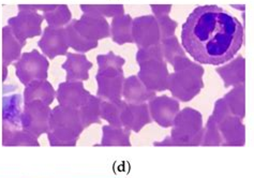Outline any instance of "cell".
I'll use <instances>...</instances> for the list:
<instances>
[{
	"label": "cell",
	"instance_id": "obj_13",
	"mask_svg": "<svg viewBox=\"0 0 254 178\" xmlns=\"http://www.w3.org/2000/svg\"><path fill=\"white\" fill-rule=\"evenodd\" d=\"M83 128L81 116H79L77 109L65 108L63 105H59V107L51 112L48 131L63 130L79 135Z\"/></svg>",
	"mask_w": 254,
	"mask_h": 178
},
{
	"label": "cell",
	"instance_id": "obj_16",
	"mask_svg": "<svg viewBox=\"0 0 254 178\" xmlns=\"http://www.w3.org/2000/svg\"><path fill=\"white\" fill-rule=\"evenodd\" d=\"M150 113L148 104L146 103H128L126 102L122 113V124L127 129H132L138 132L145 124L149 123Z\"/></svg>",
	"mask_w": 254,
	"mask_h": 178
},
{
	"label": "cell",
	"instance_id": "obj_5",
	"mask_svg": "<svg viewBox=\"0 0 254 178\" xmlns=\"http://www.w3.org/2000/svg\"><path fill=\"white\" fill-rule=\"evenodd\" d=\"M203 120L199 112L191 108L179 111L173 122L172 141L177 145H196L203 134Z\"/></svg>",
	"mask_w": 254,
	"mask_h": 178
},
{
	"label": "cell",
	"instance_id": "obj_30",
	"mask_svg": "<svg viewBox=\"0 0 254 178\" xmlns=\"http://www.w3.org/2000/svg\"><path fill=\"white\" fill-rule=\"evenodd\" d=\"M160 46H161L164 60L171 64H173V62L175 61L177 58L186 56L185 50L183 49V46L180 45L178 39L175 36L163 39V40L160 42Z\"/></svg>",
	"mask_w": 254,
	"mask_h": 178
},
{
	"label": "cell",
	"instance_id": "obj_26",
	"mask_svg": "<svg viewBox=\"0 0 254 178\" xmlns=\"http://www.w3.org/2000/svg\"><path fill=\"white\" fill-rule=\"evenodd\" d=\"M21 95H11L3 99V120L9 124H18L22 118Z\"/></svg>",
	"mask_w": 254,
	"mask_h": 178
},
{
	"label": "cell",
	"instance_id": "obj_15",
	"mask_svg": "<svg viewBox=\"0 0 254 178\" xmlns=\"http://www.w3.org/2000/svg\"><path fill=\"white\" fill-rule=\"evenodd\" d=\"M56 96L59 104L63 107L79 109L88 100L91 94L85 89L83 82L66 81L59 84Z\"/></svg>",
	"mask_w": 254,
	"mask_h": 178
},
{
	"label": "cell",
	"instance_id": "obj_4",
	"mask_svg": "<svg viewBox=\"0 0 254 178\" xmlns=\"http://www.w3.org/2000/svg\"><path fill=\"white\" fill-rule=\"evenodd\" d=\"M99 65L96 80L98 83L97 97L106 101H119L123 97L125 82L123 67L126 60L113 52L98 55Z\"/></svg>",
	"mask_w": 254,
	"mask_h": 178
},
{
	"label": "cell",
	"instance_id": "obj_27",
	"mask_svg": "<svg viewBox=\"0 0 254 178\" xmlns=\"http://www.w3.org/2000/svg\"><path fill=\"white\" fill-rule=\"evenodd\" d=\"M43 18L48 22L50 27L60 28L66 26L72 21V14L66 4H57L54 10L44 12Z\"/></svg>",
	"mask_w": 254,
	"mask_h": 178
},
{
	"label": "cell",
	"instance_id": "obj_18",
	"mask_svg": "<svg viewBox=\"0 0 254 178\" xmlns=\"http://www.w3.org/2000/svg\"><path fill=\"white\" fill-rule=\"evenodd\" d=\"M217 72L221 76L226 88L244 85L246 81V59L243 56H238L230 63L217 68Z\"/></svg>",
	"mask_w": 254,
	"mask_h": 178
},
{
	"label": "cell",
	"instance_id": "obj_12",
	"mask_svg": "<svg viewBox=\"0 0 254 178\" xmlns=\"http://www.w3.org/2000/svg\"><path fill=\"white\" fill-rule=\"evenodd\" d=\"M148 109L153 120L163 128L173 126L174 119L180 111L179 101L169 96L152 98L149 100Z\"/></svg>",
	"mask_w": 254,
	"mask_h": 178
},
{
	"label": "cell",
	"instance_id": "obj_17",
	"mask_svg": "<svg viewBox=\"0 0 254 178\" xmlns=\"http://www.w3.org/2000/svg\"><path fill=\"white\" fill-rule=\"evenodd\" d=\"M66 60L63 64V69L66 71V81H87L89 78V70L92 63L83 54L66 53Z\"/></svg>",
	"mask_w": 254,
	"mask_h": 178
},
{
	"label": "cell",
	"instance_id": "obj_1",
	"mask_svg": "<svg viewBox=\"0 0 254 178\" xmlns=\"http://www.w3.org/2000/svg\"><path fill=\"white\" fill-rule=\"evenodd\" d=\"M244 41L243 24L217 5L197 6L183 25V49L198 63H226L243 48Z\"/></svg>",
	"mask_w": 254,
	"mask_h": 178
},
{
	"label": "cell",
	"instance_id": "obj_20",
	"mask_svg": "<svg viewBox=\"0 0 254 178\" xmlns=\"http://www.w3.org/2000/svg\"><path fill=\"white\" fill-rule=\"evenodd\" d=\"M26 44L21 42L13 35L9 26H5L2 29V62L3 67L8 68V65L17 61L21 57L22 49Z\"/></svg>",
	"mask_w": 254,
	"mask_h": 178
},
{
	"label": "cell",
	"instance_id": "obj_25",
	"mask_svg": "<svg viewBox=\"0 0 254 178\" xmlns=\"http://www.w3.org/2000/svg\"><path fill=\"white\" fill-rule=\"evenodd\" d=\"M102 99L99 97L90 96L81 108H79V116L83 123V127H88L89 124L100 121V105Z\"/></svg>",
	"mask_w": 254,
	"mask_h": 178
},
{
	"label": "cell",
	"instance_id": "obj_28",
	"mask_svg": "<svg viewBox=\"0 0 254 178\" xmlns=\"http://www.w3.org/2000/svg\"><path fill=\"white\" fill-rule=\"evenodd\" d=\"M81 9L84 14L102 17H116L125 14V8L122 4H82Z\"/></svg>",
	"mask_w": 254,
	"mask_h": 178
},
{
	"label": "cell",
	"instance_id": "obj_21",
	"mask_svg": "<svg viewBox=\"0 0 254 178\" xmlns=\"http://www.w3.org/2000/svg\"><path fill=\"white\" fill-rule=\"evenodd\" d=\"M56 92L52 84L48 81H35L28 84L24 91V101L28 103L31 101H42L46 105H51L54 101Z\"/></svg>",
	"mask_w": 254,
	"mask_h": 178
},
{
	"label": "cell",
	"instance_id": "obj_11",
	"mask_svg": "<svg viewBox=\"0 0 254 178\" xmlns=\"http://www.w3.org/2000/svg\"><path fill=\"white\" fill-rule=\"evenodd\" d=\"M71 24L78 35L91 42H98L111 36L110 25L102 16L83 14L79 19H72Z\"/></svg>",
	"mask_w": 254,
	"mask_h": 178
},
{
	"label": "cell",
	"instance_id": "obj_36",
	"mask_svg": "<svg viewBox=\"0 0 254 178\" xmlns=\"http://www.w3.org/2000/svg\"><path fill=\"white\" fill-rule=\"evenodd\" d=\"M231 6H232V8L242 10L243 12H245V10H246V5L245 4H242V5H239V4H231Z\"/></svg>",
	"mask_w": 254,
	"mask_h": 178
},
{
	"label": "cell",
	"instance_id": "obj_3",
	"mask_svg": "<svg viewBox=\"0 0 254 178\" xmlns=\"http://www.w3.org/2000/svg\"><path fill=\"white\" fill-rule=\"evenodd\" d=\"M136 61L139 65L137 77L147 89L153 92L168 90L170 72L160 44L138 49Z\"/></svg>",
	"mask_w": 254,
	"mask_h": 178
},
{
	"label": "cell",
	"instance_id": "obj_22",
	"mask_svg": "<svg viewBox=\"0 0 254 178\" xmlns=\"http://www.w3.org/2000/svg\"><path fill=\"white\" fill-rule=\"evenodd\" d=\"M132 21V17L128 14H122L114 17L111 27V36L114 42L119 45L133 42Z\"/></svg>",
	"mask_w": 254,
	"mask_h": 178
},
{
	"label": "cell",
	"instance_id": "obj_2",
	"mask_svg": "<svg viewBox=\"0 0 254 178\" xmlns=\"http://www.w3.org/2000/svg\"><path fill=\"white\" fill-rule=\"evenodd\" d=\"M174 73H170L169 90L178 101L189 102L204 88L205 70L200 64L184 56L173 62Z\"/></svg>",
	"mask_w": 254,
	"mask_h": 178
},
{
	"label": "cell",
	"instance_id": "obj_19",
	"mask_svg": "<svg viewBox=\"0 0 254 178\" xmlns=\"http://www.w3.org/2000/svg\"><path fill=\"white\" fill-rule=\"evenodd\" d=\"M123 96L126 102L137 104L151 100L156 97V92L147 89L136 75H131L128 78H125Z\"/></svg>",
	"mask_w": 254,
	"mask_h": 178
},
{
	"label": "cell",
	"instance_id": "obj_9",
	"mask_svg": "<svg viewBox=\"0 0 254 178\" xmlns=\"http://www.w3.org/2000/svg\"><path fill=\"white\" fill-rule=\"evenodd\" d=\"M50 105L42 101H31L25 103L22 113V126L32 135H40L49 130V120L51 115Z\"/></svg>",
	"mask_w": 254,
	"mask_h": 178
},
{
	"label": "cell",
	"instance_id": "obj_6",
	"mask_svg": "<svg viewBox=\"0 0 254 178\" xmlns=\"http://www.w3.org/2000/svg\"><path fill=\"white\" fill-rule=\"evenodd\" d=\"M50 63L48 58L37 50L24 53L15 61V74L25 86L35 81H46Z\"/></svg>",
	"mask_w": 254,
	"mask_h": 178
},
{
	"label": "cell",
	"instance_id": "obj_14",
	"mask_svg": "<svg viewBox=\"0 0 254 178\" xmlns=\"http://www.w3.org/2000/svg\"><path fill=\"white\" fill-rule=\"evenodd\" d=\"M44 55L50 59H54L58 56L66 55L69 49L68 39H66L65 29L60 27H50L48 26L43 31L42 38L38 42Z\"/></svg>",
	"mask_w": 254,
	"mask_h": 178
},
{
	"label": "cell",
	"instance_id": "obj_8",
	"mask_svg": "<svg viewBox=\"0 0 254 178\" xmlns=\"http://www.w3.org/2000/svg\"><path fill=\"white\" fill-rule=\"evenodd\" d=\"M18 14L9 18L8 26L19 41L26 44L27 39L38 37L42 34L41 25L43 15L30 10L18 9Z\"/></svg>",
	"mask_w": 254,
	"mask_h": 178
},
{
	"label": "cell",
	"instance_id": "obj_29",
	"mask_svg": "<svg viewBox=\"0 0 254 178\" xmlns=\"http://www.w3.org/2000/svg\"><path fill=\"white\" fill-rule=\"evenodd\" d=\"M64 29L66 34V39H68L69 48H72L74 51L78 53H86L96 49L98 46V42L88 41L81 35H78L74 27L72 26L71 22L65 26Z\"/></svg>",
	"mask_w": 254,
	"mask_h": 178
},
{
	"label": "cell",
	"instance_id": "obj_33",
	"mask_svg": "<svg viewBox=\"0 0 254 178\" xmlns=\"http://www.w3.org/2000/svg\"><path fill=\"white\" fill-rule=\"evenodd\" d=\"M221 142V137L219 135V131L217 123L211 116L207 123V130H206V135H205V143L206 145H219Z\"/></svg>",
	"mask_w": 254,
	"mask_h": 178
},
{
	"label": "cell",
	"instance_id": "obj_24",
	"mask_svg": "<svg viewBox=\"0 0 254 178\" xmlns=\"http://www.w3.org/2000/svg\"><path fill=\"white\" fill-rule=\"evenodd\" d=\"M126 101H106L102 100L100 105V117L109 121L112 127L122 128V113Z\"/></svg>",
	"mask_w": 254,
	"mask_h": 178
},
{
	"label": "cell",
	"instance_id": "obj_31",
	"mask_svg": "<svg viewBox=\"0 0 254 178\" xmlns=\"http://www.w3.org/2000/svg\"><path fill=\"white\" fill-rule=\"evenodd\" d=\"M103 145H126V146L129 145L130 146V132L128 130L112 126H105L103 128Z\"/></svg>",
	"mask_w": 254,
	"mask_h": 178
},
{
	"label": "cell",
	"instance_id": "obj_35",
	"mask_svg": "<svg viewBox=\"0 0 254 178\" xmlns=\"http://www.w3.org/2000/svg\"><path fill=\"white\" fill-rule=\"evenodd\" d=\"M150 9L152 10L155 16L170 14L172 11V4H151Z\"/></svg>",
	"mask_w": 254,
	"mask_h": 178
},
{
	"label": "cell",
	"instance_id": "obj_23",
	"mask_svg": "<svg viewBox=\"0 0 254 178\" xmlns=\"http://www.w3.org/2000/svg\"><path fill=\"white\" fill-rule=\"evenodd\" d=\"M225 102L227 109L230 110L231 113L234 116H237L239 118L245 117V107H246V87L244 85H239L236 86L231 91L222 98Z\"/></svg>",
	"mask_w": 254,
	"mask_h": 178
},
{
	"label": "cell",
	"instance_id": "obj_7",
	"mask_svg": "<svg viewBox=\"0 0 254 178\" xmlns=\"http://www.w3.org/2000/svg\"><path fill=\"white\" fill-rule=\"evenodd\" d=\"M212 117L227 145H243L245 143L244 124L239 117L231 113L223 99H219L216 102Z\"/></svg>",
	"mask_w": 254,
	"mask_h": 178
},
{
	"label": "cell",
	"instance_id": "obj_10",
	"mask_svg": "<svg viewBox=\"0 0 254 178\" xmlns=\"http://www.w3.org/2000/svg\"><path fill=\"white\" fill-rule=\"evenodd\" d=\"M132 39L138 49L160 44L161 36L156 17L153 15H144L133 19Z\"/></svg>",
	"mask_w": 254,
	"mask_h": 178
},
{
	"label": "cell",
	"instance_id": "obj_32",
	"mask_svg": "<svg viewBox=\"0 0 254 178\" xmlns=\"http://www.w3.org/2000/svg\"><path fill=\"white\" fill-rule=\"evenodd\" d=\"M157 19V23L159 25L160 29V36H161V40L166 39L172 36H175V31L177 28V22L174 21L170 17L169 14H163L155 16Z\"/></svg>",
	"mask_w": 254,
	"mask_h": 178
},
{
	"label": "cell",
	"instance_id": "obj_34",
	"mask_svg": "<svg viewBox=\"0 0 254 178\" xmlns=\"http://www.w3.org/2000/svg\"><path fill=\"white\" fill-rule=\"evenodd\" d=\"M57 6V4H19L18 9H24V10H30L37 12L38 10L42 12H49L54 10Z\"/></svg>",
	"mask_w": 254,
	"mask_h": 178
}]
</instances>
